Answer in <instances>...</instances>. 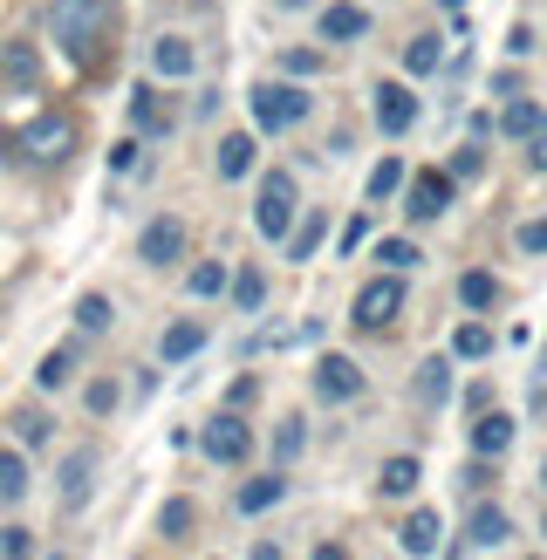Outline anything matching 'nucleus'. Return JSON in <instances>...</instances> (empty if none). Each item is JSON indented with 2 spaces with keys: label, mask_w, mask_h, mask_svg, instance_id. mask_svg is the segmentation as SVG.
Segmentation results:
<instances>
[{
  "label": "nucleus",
  "mask_w": 547,
  "mask_h": 560,
  "mask_svg": "<svg viewBox=\"0 0 547 560\" xmlns=\"http://www.w3.org/2000/svg\"><path fill=\"white\" fill-rule=\"evenodd\" d=\"M103 35H109V0H55L48 8V42H62V55H75V62H90Z\"/></svg>",
  "instance_id": "f257e3e1"
},
{
  "label": "nucleus",
  "mask_w": 547,
  "mask_h": 560,
  "mask_svg": "<svg viewBox=\"0 0 547 560\" xmlns=\"http://www.w3.org/2000/svg\"><path fill=\"white\" fill-rule=\"evenodd\" d=\"M14 151H21L27 164H62V158L75 151V117H69V109H42L35 124L14 130Z\"/></svg>",
  "instance_id": "f03ea898"
},
{
  "label": "nucleus",
  "mask_w": 547,
  "mask_h": 560,
  "mask_svg": "<svg viewBox=\"0 0 547 560\" xmlns=\"http://www.w3.org/2000/svg\"><path fill=\"white\" fill-rule=\"evenodd\" d=\"M246 109H254L260 130H294L309 117V90H294V82H260V90L246 96Z\"/></svg>",
  "instance_id": "7ed1b4c3"
},
{
  "label": "nucleus",
  "mask_w": 547,
  "mask_h": 560,
  "mask_svg": "<svg viewBox=\"0 0 547 560\" xmlns=\"http://www.w3.org/2000/svg\"><path fill=\"white\" fill-rule=\"evenodd\" d=\"M397 315H404V273H376V280H363V294H356L349 322H356V328H391Z\"/></svg>",
  "instance_id": "20e7f679"
},
{
  "label": "nucleus",
  "mask_w": 547,
  "mask_h": 560,
  "mask_svg": "<svg viewBox=\"0 0 547 560\" xmlns=\"http://www.w3.org/2000/svg\"><path fill=\"white\" fill-rule=\"evenodd\" d=\"M294 206H301L294 178H288V172H267V178H260V206H254V226H260L267 240H288V226H294Z\"/></svg>",
  "instance_id": "39448f33"
},
{
  "label": "nucleus",
  "mask_w": 547,
  "mask_h": 560,
  "mask_svg": "<svg viewBox=\"0 0 547 560\" xmlns=\"http://www.w3.org/2000/svg\"><path fill=\"white\" fill-rule=\"evenodd\" d=\"M246 444H254V431H246L233 410H219L212 424L199 431V452H206L212 465H240V458H246Z\"/></svg>",
  "instance_id": "423d86ee"
},
{
  "label": "nucleus",
  "mask_w": 547,
  "mask_h": 560,
  "mask_svg": "<svg viewBox=\"0 0 547 560\" xmlns=\"http://www.w3.org/2000/svg\"><path fill=\"white\" fill-rule=\"evenodd\" d=\"M315 397H322V404H349V397H363V370H356L349 355L328 349V355L315 362Z\"/></svg>",
  "instance_id": "0eeeda50"
},
{
  "label": "nucleus",
  "mask_w": 547,
  "mask_h": 560,
  "mask_svg": "<svg viewBox=\"0 0 547 560\" xmlns=\"http://www.w3.org/2000/svg\"><path fill=\"white\" fill-rule=\"evenodd\" d=\"M178 254H185V219L164 212V219H151V226L137 233V260H144V267H172Z\"/></svg>",
  "instance_id": "6e6552de"
},
{
  "label": "nucleus",
  "mask_w": 547,
  "mask_h": 560,
  "mask_svg": "<svg viewBox=\"0 0 547 560\" xmlns=\"http://www.w3.org/2000/svg\"><path fill=\"white\" fill-rule=\"evenodd\" d=\"M376 124L391 137H404L410 124H418V96H410L404 82H383V90H376Z\"/></svg>",
  "instance_id": "1a4fd4ad"
},
{
  "label": "nucleus",
  "mask_w": 547,
  "mask_h": 560,
  "mask_svg": "<svg viewBox=\"0 0 547 560\" xmlns=\"http://www.w3.org/2000/svg\"><path fill=\"white\" fill-rule=\"evenodd\" d=\"M452 206V172H418L410 178V219H438Z\"/></svg>",
  "instance_id": "9d476101"
},
{
  "label": "nucleus",
  "mask_w": 547,
  "mask_h": 560,
  "mask_svg": "<svg viewBox=\"0 0 547 560\" xmlns=\"http://www.w3.org/2000/svg\"><path fill=\"white\" fill-rule=\"evenodd\" d=\"M438 534H445V526H438V513H431V506H418V513L397 526V547H404L410 560H431V553H438Z\"/></svg>",
  "instance_id": "9b49d317"
},
{
  "label": "nucleus",
  "mask_w": 547,
  "mask_h": 560,
  "mask_svg": "<svg viewBox=\"0 0 547 560\" xmlns=\"http://www.w3.org/2000/svg\"><path fill=\"white\" fill-rule=\"evenodd\" d=\"M151 69L178 82V75H191V69H199V48H191L185 35H158V42H151Z\"/></svg>",
  "instance_id": "f8f14e48"
},
{
  "label": "nucleus",
  "mask_w": 547,
  "mask_h": 560,
  "mask_svg": "<svg viewBox=\"0 0 547 560\" xmlns=\"http://www.w3.org/2000/svg\"><path fill=\"white\" fill-rule=\"evenodd\" d=\"M90 486H96V452H69L62 458V513H75L90 499Z\"/></svg>",
  "instance_id": "ddd939ff"
},
{
  "label": "nucleus",
  "mask_w": 547,
  "mask_h": 560,
  "mask_svg": "<svg viewBox=\"0 0 547 560\" xmlns=\"http://www.w3.org/2000/svg\"><path fill=\"white\" fill-rule=\"evenodd\" d=\"M172 124H178V117H172V103H164L158 90H137V96H130V130H144V137H164Z\"/></svg>",
  "instance_id": "4468645a"
},
{
  "label": "nucleus",
  "mask_w": 547,
  "mask_h": 560,
  "mask_svg": "<svg viewBox=\"0 0 547 560\" xmlns=\"http://www.w3.org/2000/svg\"><path fill=\"white\" fill-rule=\"evenodd\" d=\"M370 35V14L356 8V0H336V8H322V42H356Z\"/></svg>",
  "instance_id": "2eb2a0df"
},
{
  "label": "nucleus",
  "mask_w": 547,
  "mask_h": 560,
  "mask_svg": "<svg viewBox=\"0 0 547 560\" xmlns=\"http://www.w3.org/2000/svg\"><path fill=\"white\" fill-rule=\"evenodd\" d=\"M507 444H513V417H500V410H486L479 424H473V452H479V458H500Z\"/></svg>",
  "instance_id": "dca6fc26"
},
{
  "label": "nucleus",
  "mask_w": 547,
  "mask_h": 560,
  "mask_svg": "<svg viewBox=\"0 0 547 560\" xmlns=\"http://www.w3.org/2000/svg\"><path fill=\"white\" fill-rule=\"evenodd\" d=\"M0 75H8L14 90H35V82H42V62H35V42H14L8 55H0Z\"/></svg>",
  "instance_id": "f3484780"
},
{
  "label": "nucleus",
  "mask_w": 547,
  "mask_h": 560,
  "mask_svg": "<svg viewBox=\"0 0 547 560\" xmlns=\"http://www.w3.org/2000/svg\"><path fill=\"white\" fill-rule=\"evenodd\" d=\"M199 349H206V328L199 322H172V328H164V342H158L164 362H185V355H199Z\"/></svg>",
  "instance_id": "a211bd4d"
},
{
  "label": "nucleus",
  "mask_w": 547,
  "mask_h": 560,
  "mask_svg": "<svg viewBox=\"0 0 547 560\" xmlns=\"http://www.w3.org/2000/svg\"><path fill=\"white\" fill-rule=\"evenodd\" d=\"M418 397H424V404H445V397H452V362H445V355L418 362Z\"/></svg>",
  "instance_id": "6ab92c4d"
},
{
  "label": "nucleus",
  "mask_w": 547,
  "mask_h": 560,
  "mask_svg": "<svg viewBox=\"0 0 547 560\" xmlns=\"http://www.w3.org/2000/svg\"><path fill=\"white\" fill-rule=\"evenodd\" d=\"M281 492H288V479H281V471H274V479H246V486H240V513L254 520V513H267Z\"/></svg>",
  "instance_id": "aec40b11"
},
{
  "label": "nucleus",
  "mask_w": 547,
  "mask_h": 560,
  "mask_svg": "<svg viewBox=\"0 0 547 560\" xmlns=\"http://www.w3.org/2000/svg\"><path fill=\"white\" fill-rule=\"evenodd\" d=\"M418 479H424V465L418 458H391V465H383V492H391V499H410V492H418Z\"/></svg>",
  "instance_id": "412c9836"
},
{
  "label": "nucleus",
  "mask_w": 547,
  "mask_h": 560,
  "mask_svg": "<svg viewBox=\"0 0 547 560\" xmlns=\"http://www.w3.org/2000/svg\"><path fill=\"white\" fill-rule=\"evenodd\" d=\"M438 62H445V42H438V35H418V42H404V75H431Z\"/></svg>",
  "instance_id": "4be33fe9"
},
{
  "label": "nucleus",
  "mask_w": 547,
  "mask_h": 560,
  "mask_svg": "<svg viewBox=\"0 0 547 560\" xmlns=\"http://www.w3.org/2000/svg\"><path fill=\"white\" fill-rule=\"evenodd\" d=\"M246 164H254V137L233 130L226 144H219V178H246Z\"/></svg>",
  "instance_id": "5701e85b"
},
{
  "label": "nucleus",
  "mask_w": 547,
  "mask_h": 560,
  "mask_svg": "<svg viewBox=\"0 0 547 560\" xmlns=\"http://www.w3.org/2000/svg\"><path fill=\"white\" fill-rule=\"evenodd\" d=\"M458 301L465 307H473V315H479V307H492V301H500V280H492V273H458Z\"/></svg>",
  "instance_id": "b1692460"
},
{
  "label": "nucleus",
  "mask_w": 547,
  "mask_h": 560,
  "mask_svg": "<svg viewBox=\"0 0 547 560\" xmlns=\"http://www.w3.org/2000/svg\"><path fill=\"white\" fill-rule=\"evenodd\" d=\"M315 246H322V212H309L301 226H288V260L309 267V260H315Z\"/></svg>",
  "instance_id": "393cba45"
},
{
  "label": "nucleus",
  "mask_w": 547,
  "mask_h": 560,
  "mask_svg": "<svg viewBox=\"0 0 547 560\" xmlns=\"http://www.w3.org/2000/svg\"><path fill=\"white\" fill-rule=\"evenodd\" d=\"M507 534H513V520H507L500 506H473V540H479V547H500Z\"/></svg>",
  "instance_id": "a878e982"
},
{
  "label": "nucleus",
  "mask_w": 547,
  "mask_h": 560,
  "mask_svg": "<svg viewBox=\"0 0 547 560\" xmlns=\"http://www.w3.org/2000/svg\"><path fill=\"white\" fill-rule=\"evenodd\" d=\"M233 288V273L219 267V260H199L191 267V301H212V294H226Z\"/></svg>",
  "instance_id": "bb28decb"
},
{
  "label": "nucleus",
  "mask_w": 547,
  "mask_h": 560,
  "mask_svg": "<svg viewBox=\"0 0 547 560\" xmlns=\"http://www.w3.org/2000/svg\"><path fill=\"white\" fill-rule=\"evenodd\" d=\"M69 376H75V349H48V355H42V370H35L42 389H62Z\"/></svg>",
  "instance_id": "cd10ccee"
},
{
  "label": "nucleus",
  "mask_w": 547,
  "mask_h": 560,
  "mask_svg": "<svg viewBox=\"0 0 547 560\" xmlns=\"http://www.w3.org/2000/svg\"><path fill=\"white\" fill-rule=\"evenodd\" d=\"M452 355H465V362H479V355H492V328H479V322H465V328L452 335Z\"/></svg>",
  "instance_id": "c85d7f7f"
},
{
  "label": "nucleus",
  "mask_w": 547,
  "mask_h": 560,
  "mask_svg": "<svg viewBox=\"0 0 547 560\" xmlns=\"http://www.w3.org/2000/svg\"><path fill=\"white\" fill-rule=\"evenodd\" d=\"M75 328H82V335H103V328H109V294H82V301H75Z\"/></svg>",
  "instance_id": "c756f323"
},
{
  "label": "nucleus",
  "mask_w": 547,
  "mask_h": 560,
  "mask_svg": "<svg viewBox=\"0 0 547 560\" xmlns=\"http://www.w3.org/2000/svg\"><path fill=\"white\" fill-rule=\"evenodd\" d=\"M21 492H27V458L0 452V499H21Z\"/></svg>",
  "instance_id": "7c9ffc66"
},
{
  "label": "nucleus",
  "mask_w": 547,
  "mask_h": 560,
  "mask_svg": "<svg viewBox=\"0 0 547 560\" xmlns=\"http://www.w3.org/2000/svg\"><path fill=\"white\" fill-rule=\"evenodd\" d=\"M397 185H404V164H397V158H383L376 172H370V206H383V199H391Z\"/></svg>",
  "instance_id": "2f4dec72"
},
{
  "label": "nucleus",
  "mask_w": 547,
  "mask_h": 560,
  "mask_svg": "<svg viewBox=\"0 0 547 560\" xmlns=\"http://www.w3.org/2000/svg\"><path fill=\"white\" fill-rule=\"evenodd\" d=\"M233 301H240V307H246V315H254V307H260V301H267V280H260V273H254V267H240V273H233Z\"/></svg>",
  "instance_id": "473e14b6"
},
{
  "label": "nucleus",
  "mask_w": 547,
  "mask_h": 560,
  "mask_svg": "<svg viewBox=\"0 0 547 560\" xmlns=\"http://www.w3.org/2000/svg\"><path fill=\"white\" fill-rule=\"evenodd\" d=\"M376 260L391 267V273H404V267H418L424 254H418V246H410V240H383V246H376Z\"/></svg>",
  "instance_id": "72a5a7b5"
},
{
  "label": "nucleus",
  "mask_w": 547,
  "mask_h": 560,
  "mask_svg": "<svg viewBox=\"0 0 547 560\" xmlns=\"http://www.w3.org/2000/svg\"><path fill=\"white\" fill-rule=\"evenodd\" d=\"M158 526H164V540H185L191 534V499H172V506L158 513Z\"/></svg>",
  "instance_id": "f704fd0d"
},
{
  "label": "nucleus",
  "mask_w": 547,
  "mask_h": 560,
  "mask_svg": "<svg viewBox=\"0 0 547 560\" xmlns=\"http://www.w3.org/2000/svg\"><path fill=\"white\" fill-rule=\"evenodd\" d=\"M301 438H309V431H301V417H288V424L274 431V458H281V465H294V458H301Z\"/></svg>",
  "instance_id": "c9c22d12"
},
{
  "label": "nucleus",
  "mask_w": 547,
  "mask_h": 560,
  "mask_svg": "<svg viewBox=\"0 0 547 560\" xmlns=\"http://www.w3.org/2000/svg\"><path fill=\"white\" fill-rule=\"evenodd\" d=\"M534 124H540V109H534V103H513L507 117H500V130H507V137H534Z\"/></svg>",
  "instance_id": "e433bc0d"
},
{
  "label": "nucleus",
  "mask_w": 547,
  "mask_h": 560,
  "mask_svg": "<svg viewBox=\"0 0 547 560\" xmlns=\"http://www.w3.org/2000/svg\"><path fill=\"white\" fill-rule=\"evenodd\" d=\"M14 438L21 444H48V417L42 410H14Z\"/></svg>",
  "instance_id": "4c0bfd02"
},
{
  "label": "nucleus",
  "mask_w": 547,
  "mask_h": 560,
  "mask_svg": "<svg viewBox=\"0 0 547 560\" xmlns=\"http://www.w3.org/2000/svg\"><path fill=\"white\" fill-rule=\"evenodd\" d=\"M82 404H90L96 417H109V410H117V383H109V376H96L90 389H82Z\"/></svg>",
  "instance_id": "58836bf2"
},
{
  "label": "nucleus",
  "mask_w": 547,
  "mask_h": 560,
  "mask_svg": "<svg viewBox=\"0 0 547 560\" xmlns=\"http://www.w3.org/2000/svg\"><path fill=\"white\" fill-rule=\"evenodd\" d=\"M0 553H8V560H27V553H35V540H27V526H0Z\"/></svg>",
  "instance_id": "ea45409f"
},
{
  "label": "nucleus",
  "mask_w": 547,
  "mask_h": 560,
  "mask_svg": "<svg viewBox=\"0 0 547 560\" xmlns=\"http://www.w3.org/2000/svg\"><path fill=\"white\" fill-rule=\"evenodd\" d=\"M527 172H547V117H540L534 137H527Z\"/></svg>",
  "instance_id": "a19ab883"
},
{
  "label": "nucleus",
  "mask_w": 547,
  "mask_h": 560,
  "mask_svg": "<svg viewBox=\"0 0 547 560\" xmlns=\"http://www.w3.org/2000/svg\"><path fill=\"white\" fill-rule=\"evenodd\" d=\"M452 178H479V144H473V137L458 144V158H452Z\"/></svg>",
  "instance_id": "79ce46f5"
},
{
  "label": "nucleus",
  "mask_w": 547,
  "mask_h": 560,
  "mask_svg": "<svg viewBox=\"0 0 547 560\" xmlns=\"http://www.w3.org/2000/svg\"><path fill=\"white\" fill-rule=\"evenodd\" d=\"M363 240H370V212H356L349 226H342V240H336V246H342V254H356V246H363Z\"/></svg>",
  "instance_id": "37998d69"
},
{
  "label": "nucleus",
  "mask_w": 547,
  "mask_h": 560,
  "mask_svg": "<svg viewBox=\"0 0 547 560\" xmlns=\"http://www.w3.org/2000/svg\"><path fill=\"white\" fill-rule=\"evenodd\" d=\"M520 254H547V219H534V226H520Z\"/></svg>",
  "instance_id": "c03bdc74"
},
{
  "label": "nucleus",
  "mask_w": 547,
  "mask_h": 560,
  "mask_svg": "<svg viewBox=\"0 0 547 560\" xmlns=\"http://www.w3.org/2000/svg\"><path fill=\"white\" fill-rule=\"evenodd\" d=\"M315 69H322V62H315L309 48H294V55H288V75H315Z\"/></svg>",
  "instance_id": "a18cd8bd"
},
{
  "label": "nucleus",
  "mask_w": 547,
  "mask_h": 560,
  "mask_svg": "<svg viewBox=\"0 0 547 560\" xmlns=\"http://www.w3.org/2000/svg\"><path fill=\"white\" fill-rule=\"evenodd\" d=\"M109 164H117V172H130V164H137V137H124V144L109 151Z\"/></svg>",
  "instance_id": "49530a36"
},
{
  "label": "nucleus",
  "mask_w": 547,
  "mask_h": 560,
  "mask_svg": "<svg viewBox=\"0 0 547 560\" xmlns=\"http://www.w3.org/2000/svg\"><path fill=\"white\" fill-rule=\"evenodd\" d=\"M315 560H349V553H342L336 540H328V547H315Z\"/></svg>",
  "instance_id": "de8ad7c7"
},
{
  "label": "nucleus",
  "mask_w": 547,
  "mask_h": 560,
  "mask_svg": "<svg viewBox=\"0 0 547 560\" xmlns=\"http://www.w3.org/2000/svg\"><path fill=\"white\" fill-rule=\"evenodd\" d=\"M254 560H281V547H274V540H260V547H254Z\"/></svg>",
  "instance_id": "09e8293b"
},
{
  "label": "nucleus",
  "mask_w": 547,
  "mask_h": 560,
  "mask_svg": "<svg viewBox=\"0 0 547 560\" xmlns=\"http://www.w3.org/2000/svg\"><path fill=\"white\" fill-rule=\"evenodd\" d=\"M438 8H445V14H465V0H438Z\"/></svg>",
  "instance_id": "8fccbe9b"
},
{
  "label": "nucleus",
  "mask_w": 547,
  "mask_h": 560,
  "mask_svg": "<svg viewBox=\"0 0 547 560\" xmlns=\"http://www.w3.org/2000/svg\"><path fill=\"white\" fill-rule=\"evenodd\" d=\"M55 560H62V553H55Z\"/></svg>",
  "instance_id": "3c124183"
}]
</instances>
